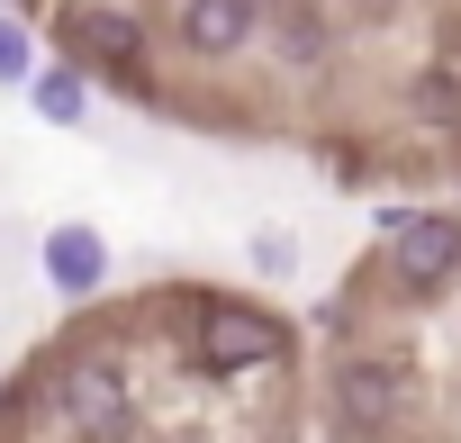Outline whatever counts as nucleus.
Returning a JSON list of instances; mask_svg holds the SVG:
<instances>
[{
  "label": "nucleus",
  "mask_w": 461,
  "mask_h": 443,
  "mask_svg": "<svg viewBox=\"0 0 461 443\" xmlns=\"http://www.w3.org/2000/svg\"><path fill=\"white\" fill-rule=\"evenodd\" d=\"M190 344H199V362L208 371H272V362H290V326L272 317V308H254V299H190Z\"/></svg>",
  "instance_id": "obj_1"
},
{
  "label": "nucleus",
  "mask_w": 461,
  "mask_h": 443,
  "mask_svg": "<svg viewBox=\"0 0 461 443\" xmlns=\"http://www.w3.org/2000/svg\"><path fill=\"white\" fill-rule=\"evenodd\" d=\"M407 398H416L407 353H389V344H380V353H362V344H353V353L335 362V425H344V434H389Z\"/></svg>",
  "instance_id": "obj_2"
},
{
  "label": "nucleus",
  "mask_w": 461,
  "mask_h": 443,
  "mask_svg": "<svg viewBox=\"0 0 461 443\" xmlns=\"http://www.w3.org/2000/svg\"><path fill=\"white\" fill-rule=\"evenodd\" d=\"M380 281L398 299H443L461 281V217H407V227H389Z\"/></svg>",
  "instance_id": "obj_3"
},
{
  "label": "nucleus",
  "mask_w": 461,
  "mask_h": 443,
  "mask_svg": "<svg viewBox=\"0 0 461 443\" xmlns=\"http://www.w3.org/2000/svg\"><path fill=\"white\" fill-rule=\"evenodd\" d=\"M55 398H64V407L46 416L55 434H91V443H127V434H145V425H136V407H127V380H118L100 353H91V362H64Z\"/></svg>",
  "instance_id": "obj_4"
},
{
  "label": "nucleus",
  "mask_w": 461,
  "mask_h": 443,
  "mask_svg": "<svg viewBox=\"0 0 461 443\" xmlns=\"http://www.w3.org/2000/svg\"><path fill=\"white\" fill-rule=\"evenodd\" d=\"M145 19L109 10V0H73V19H64V55L91 64V73H118V82H145Z\"/></svg>",
  "instance_id": "obj_5"
},
{
  "label": "nucleus",
  "mask_w": 461,
  "mask_h": 443,
  "mask_svg": "<svg viewBox=\"0 0 461 443\" xmlns=\"http://www.w3.org/2000/svg\"><path fill=\"white\" fill-rule=\"evenodd\" d=\"M263 0H172V37H181V55H199V64H226V55H245L254 37H263Z\"/></svg>",
  "instance_id": "obj_6"
},
{
  "label": "nucleus",
  "mask_w": 461,
  "mask_h": 443,
  "mask_svg": "<svg viewBox=\"0 0 461 443\" xmlns=\"http://www.w3.org/2000/svg\"><path fill=\"white\" fill-rule=\"evenodd\" d=\"M37 263H46V290H55V299H100V290H109V236H100V227H82V217L46 227Z\"/></svg>",
  "instance_id": "obj_7"
},
{
  "label": "nucleus",
  "mask_w": 461,
  "mask_h": 443,
  "mask_svg": "<svg viewBox=\"0 0 461 443\" xmlns=\"http://www.w3.org/2000/svg\"><path fill=\"white\" fill-rule=\"evenodd\" d=\"M28 109H37L46 127H82V118H91V64H73V55H64V64H37V73H28Z\"/></svg>",
  "instance_id": "obj_8"
},
{
  "label": "nucleus",
  "mask_w": 461,
  "mask_h": 443,
  "mask_svg": "<svg viewBox=\"0 0 461 443\" xmlns=\"http://www.w3.org/2000/svg\"><path fill=\"white\" fill-rule=\"evenodd\" d=\"M28 73H37V28L0 10V91H28Z\"/></svg>",
  "instance_id": "obj_9"
},
{
  "label": "nucleus",
  "mask_w": 461,
  "mask_h": 443,
  "mask_svg": "<svg viewBox=\"0 0 461 443\" xmlns=\"http://www.w3.org/2000/svg\"><path fill=\"white\" fill-rule=\"evenodd\" d=\"M263 28L281 37V64H299V73H308V64H326V28H317L308 10H281V19H263Z\"/></svg>",
  "instance_id": "obj_10"
},
{
  "label": "nucleus",
  "mask_w": 461,
  "mask_h": 443,
  "mask_svg": "<svg viewBox=\"0 0 461 443\" xmlns=\"http://www.w3.org/2000/svg\"><path fill=\"white\" fill-rule=\"evenodd\" d=\"M254 272H272V281L299 272V236H290V227H263V236H254Z\"/></svg>",
  "instance_id": "obj_11"
}]
</instances>
